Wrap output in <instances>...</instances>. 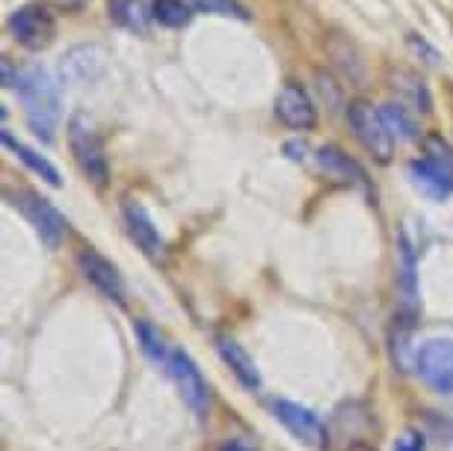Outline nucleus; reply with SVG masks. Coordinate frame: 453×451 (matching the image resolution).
I'll use <instances>...</instances> for the list:
<instances>
[{
	"label": "nucleus",
	"mask_w": 453,
	"mask_h": 451,
	"mask_svg": "<svg viewBox=\"0 0 453 451\" xmlns=\"http://www.w3.org/2000/svg\"><path fill=\"white\" fill-rule=\"evenodd\" d=\"M415 369L433 393L453 395V338H430L418 347Z\"/></svg>",
	"instance_id": "5"
},
{
	"label": "nucleus",
	"mask_w": 453,
	"mask_h": 451,
	"mask_svg": "<svg viewBox=\"0 0 453 451\" xmlns=\"http://www.w3.org/2000/svg\"><path fill=\"white\" fill-rule=\"evenodd\" d=\"M318 164H320L323 173H326L329 178H335V182H341V184H347V187H367L365 169L358 167L356 160L347 155V152H341L338 146H323L318 152Z\"/></svg>",
	"instance_id": "16"
},
{
	"label": "nucleus",
	"mask_w": 453,
	"mask_h": 451,
	"mask_svg": "<svg viewBox=\"0 0 453 451\" xmlns=\"http://www.w3.org/2000/svg\"><path fill=\"white\" fill-rule=\"evenodd\" d=\"M380 110H382V119H386L388 131L395 134L397 140H418L421 137L418 122H415V113L406 105H400V101H386Z\"/></svg>",
	"instance_id": "20"
},
{
	"label": "nucleus",
	"mask_w": 453,
	"mask_h": 451,
	"mask_svg": "<svg viewBox=\"0 0 453 451\" xmlns=\"http://www.w3.org/2000/svg\"><path fill=\"white\" fill-rule=\"evenodd\" d=\"M347 451H376V448H371V446H365V442H356V446H349Z\"/></svg>",
	"instance_id": "30"
},
{
	"label": "nucleus",
	"mask_w": 453,
	"mask_h": 451,
	"mask_svg": "<svg viewBox=\"0 0 453 451\" xmlns=\"http://www.w3.org/2000/svg\"><path fill=\"white\" fill-rule=\"evenodd\" d=\"M409 48H412L415 54H424V57H426V63H430V66H439V51L430 48L421 36H415V33H409Z\"/></svg>",
	"instance_id": "28"
},
{
	"label": "nucleus",
	"mask_w": 453,
	"mask_h": 451,
	"mask_svg": "<svg viewBox=\"0 0 453 451\" xmlns=\"http://www.w3.org/2000/svg\"><path fill=\"white\" fill-rule=\"evenodd\" d=\"M285 152H288L290 160H305V158H309V146H305V143H288Z\"/></svg>",
	"instance_id": "29"
},
{
	"label": "nucleus",
	"mask_w": 453,
	"mask_h": 451,
	"mask_svg": "<svg viewBox=\"0 0 453 451\" xmlns=\"http://www.w3.org/2000/svg\"><path fill=\"white\" fill-rule=\"evenodd\" d=\"M424 433L421 431H403L395 442V451H424Z\"/></svg>",
	"instance_id": "27"
},
{
	"label": "nucleus",
	"mask_w": 453,
	"mask_h": 451,
	"mask_svg": "<svg viewBox=\"0 0 453 451\" xmlns=\"http://www.w3.org/2000/svg\"><path fill=\"white\" fill-rule=\"evenodd\" d=\"M12 206L21 211L24 217H27V223L36 229V235L42 237V244L48 246H57L59 241H63L65 235V217L59 214V211L50 206L48 199H42L39 193H30V191H21L12 197Z\"/></svg>",
	"instance_id": "9"
},
{
	"label": "nucleus",
	"mask_w": 453,
	"mask_h": 451,
	"mask_svg": "<svg viewBox=\"0 0 453 451\" xmlns=\"http://www.w3.org/2000/svg\"><path fill=\"white\" fill-rule=\"evenodd\" d=\"M273 413H276V419L285 424V428L294 433V437L303 442V446H309L314 451H326L329 448V431L323 419L314 410L303 404H294V401H276L273 404Z\"/></svg>",
	"instance_id": "8"
},
{
	"label": "nucleus",
	"mask_w": 453,
	"mask_h": 451,
	"mask_svg": "<svg viewBox=\"0 0 453 451\" xmlns=\"http://www.w3.org/2000/svg\"><path fill=\"white\" fill-rule=\"evenodd\" d=\"M193 12H204V15H222V19H241V21H250L252 15L246 12L243 4L237 0H190Z\"/></svg>",
	"instance_id": "23"
},
{
	"label": "nucleus",
	"mask_w": 453,
	"mask_h": 451,
	"mask_svg": "<svg viewBox=\"0 0 453 451\" xmlns=\"http://www.w3.org/2000/svg\"><path fill=\"white\" fill-rule=\"evenodd\" d=\"M347 119H349V128H353L356 140L362 143V149L376 164H388V160L395 158V134L388 131L380 107H373L371 101H365V98H356L347 105Z\"/></svg>",
	"instance_id": "2"
},
{
	"label": "nucleus",
	"mask_w": 453,
	"mask_h": 451,
	"mask_svg": "<svg viewBox=\"0 0 453 451\" xmlns=\"http://www.w3.org/2000/svg\"><path fill=\"white\" fill-rule=\"evenodd\" d=\"M388 87L397 96L400 105H406L412 113H430L433 110V96L421 72L415 69H395L388 74Z\"/></svg>",
	"instance_id": "15"
},
{
	"label": "nucleus",
	"mask_w": 453,
	"mask_h": 451,
	"mask_svg": "<svg viewBox=\"0 0 453 451\" xmlns=\"http://www.w3.org/2000/svg\"><path fill=\"white\" fill-rule=\"evenodd\" d=\"M15 92L21 96L30 131L45 143L54 140L59 116H63L59 83L54 81V74L45 66H24L19 72V81H15Z\"/></svg>",
	"instance_id": "1"
},
{
	"label": "nucleus",
	"mask_w": 453,
	"mask_h": 451,
	"mask_svg": "<svg viewBox=\"0 0 453 451\" xmlns=\"http://www.w3.org/2000/svg\"><path fill=\"white\" fill-rule=\"evenodd\" d=\"M4 146L12 152L15 158L21 160L24 167L27 169H33V173H36L39 178H45V182L50 184V187H59L63 184V178H59V169L50 164L48 158H42L39 152H33L27 143H21V140H15L10 131H4Z\"/></svg>",
	"instance_id": "19"
},
{
	"label": "nucleus",
	"mask_w": 453,
	"mask_h": 451,
	"mask_svg": "<svg viewBox=\"0 0 453 451\" xmlns=\"http://www.w3.org/2000/svg\"><path fill=\"white\" fill-rule=\"evenodd\" d=\"M136 338H140V345H142V351L151 356L155 362H169V356H173V351L166 347L164 342V336H160V330L155 324H149V321H136Z\"/></svg>",
	"instance_id": "22"
},
{
	"label": "nucleus",
	"mask_w": 453,
	"mask_h": 451,
	"mask_svg": "<svg viewBox=\"0 0 453 451\" xmlns=\"http://www.w3.org/2000/svg\"><path fill=\"white\" fill-rule=\"evenodd\" d=\"M424 149H426V158L435 160V164L448 167L453 173V149L444 143V137H439V134H430V137L424 140Z\"/></svg>",
	"instance_id": "25"
},
{
	"label": "nucleus",
	"mask_w": 453,
	"mask_h": 451,
	"mask_svg": "<svg viewBox=\"0 0 453 451\" xmlns=\"http://www.w3.org/2000/svg\"><path fill=\"white\" fill-rule=\"evenodd\" d=\"M78 268H81V274L107 297V300H113L119 306L125 303V283H122V274L116 270L113 261H107L104 255L96 250H81Z\"/></svg>",
	"instance_id": "11"
},
{
	"label": "nucleus",
	"mask_w": 453,
	"mask_h": 451,
	"mask_svg": "<svg viewBox=\"0 0 453 451\" xmlns=\"http://www.w3.org/2000/svg\"><path fill=\"white\" fill-rule=\"evenodd\" d=\"M276 116L290 131H311L318 125V107L296 81H288L276 96Z\"/></svg>",
	"instance_id": "10"
},
{
	"label": "nucleus",
	"mask_w": 453,
	"mask_h": 451,
	"mask_svg": "<svg viewBox=\"0 0 453 451\" xmlns=\"http://www.w3.org/2000/svg\"><path fill=\"white\" fill-rule=\"evenodd\" d=\"M107 69V51L101 45H74L59 57L57 74L63 87H89Z\"/></svg>",
	"instance_id": "6"
},
{
	"label": "nucleus",
	"mask_w": 453,
	"mask_h": 451,
	"mask_svg": "<svg viewBox=\"0 0 453 451\" xmlns=\"http://www.w3.org/2000/svg\"><path fill=\"white\" fill-rule=\"evenodd\" d=\"M110 19L131 33H149L155 15L151 6H145V0H110Z\"/></svg>",
	"instance_id": "18"
},
{
	"label": "nucleus",
	"mask_w": 453,
	"mask_h": 451,
	"mask_svg": "<svg viewBox=\"0 0 453 451\" xmlns=\"http://www.w3.org/2000/svg\"><path fill=\"white\" fill-rule=\"evenodd\" d=\"M169 374H173L178 393H181L184 404L190 407L196 416H208V407H211V389H208V380L202 377L199 365L193 362L190 354L184 351H173L166 362Z\"/></svg>",
	"instance_id": "7"
},
{
	"label": "nucleus",
	"mask_w": 453,
	"mask_h": 451,
	"mask_svg": "<svg viewBox=\"0 0 453 451\" xmlns=\"http://www.w3.org/2000/svg\"><path fill=\"white\" fill-rule=\"evenodd\" d=\"M409 178H412V184L433 202L450 199V193H453V173L430 158L412 160V164H409Z\"/></svg>",
	"instance_id": "14"
},
{
	"label": "nucleus",
	"mask_w": 453,
	"mask_h": 451,
	"mask_svg": "<svg viewBox=\"0 0 453 451\" xmlns=\"http://www.w3.org/2000/svg\"><path fill=\"white\" fill-rule=\"evenodd\" d=\"M68 146H72V155L78 160L81 173L87 175L89 182H96L98 187H104L110 178L107 152L87 113H74L68 119Z\"/></svg>",
	"instance_id": "3"
},
{
	"label": "nucleus",
	"mask_w": 453,
	"mask_h": 451,
	"mask_svg": "<svg viewBox=\"0 0 453 451\" xmlns=\"http://www.w3.org/2000/svg\"><path fill=\"white\" fill-rule=\"evenodd\" d=\"M125 226H127V235L134 237V244L140 246L145 255H151V259H164L166 244L157 232L155 220L149 217V211H145L140 202H125Z\"/></svg>",
	"instance_id": "13"
},
{
	"label": "nucleus",
	"mask_w": 453,
	"mask_h": 451,
	"mask_svg": "<svg viewBox=\"0 0 453 451\" xmlns=\"http://www.w3.org/2000/svg\"><path fill=\"white\" fill-rule=\"evenodd\" d=\"M151 15H155L157 24H164V27H187L193 19V6L190 0H151Z\"/></svg>",
	"instance_id": "21"
},
{
	"label": "nucleus",
	"mask_w": 453,
	"mask_h": 451,
	"mask_svg": "<svg viewBox=\"0 0 453 451\" xmlns=\"http://www.w3.org/2000/svg\"><path fill=\"white\" fill-rule=\"evenodd\" d=\"M397 321L400 324L415 327V318L421 312V303H418V283H415V253L409 246L406 237H400V259H397Z\"/></svg>",
	"instance_id": "12"
},
{
	"label": "nucleus",
	"mask_w": 453,
	"mask_h": 451,
	"mask_svg": "<svg viewBox=\"0 0 453 451\" xmlns=\"http://www.w3.org/2000/svg\"><path fill=\"white\" fill-rule=\"evenodd\" d=\"M426 431L433 439L453 442V410L450 413H426Z\"/></svg>",
	"instance_id": "24"
},
{
	"label": "nucleus",
	"mask_w": 453,
	"mask_h": 451,
	"mask_svg": "<svg viewBox=\"0 0 453 451\" xmlns=\"http://www.w3.org/2000/svg\"><path fill=\"white\" fill-rule=\"evenodd\" d=\"M6 27H10L12 39L19 42V45H24L27 51H42L54 42L57 21H54V12H50L48 6L24 4L10 15Z\"/></svg>",
	"instance_id": "4"
},
{
	"label": "nucleus",
	"mask_w": 453,
	"mask_h": 451,
	"mask_svg": "<svg viewBox=\"0 0 453 451\" xmlns=\"http://www.w3.org/2000/svg\"><path fill=\"white\" fill-rule=\"evenodd\" d=\"M314 81H318V92L323 98H326V105L329 107H335V105H341V89H338V83L329 78L326 72H314Z\"/></svg>",
	"instance_id": "26"
},
{
	"label": "nucleus",
	"mask_w": 453,
	"mask_h": 451,
	"mask_svg": "<svg viewBox=\"0 0 453 451\" xmlns=\"http://www.w3.org/2000/svg\"><path fill=\"white\" fill-rule=\"evenodd\" d=\"M217 351L222 356V362L232 369V374L243 383L246 389H252V393H255V389L261 386V371L255 369V360L246 354L243 345H237L234 338H228V336H219L217 338Z\"/></svg>",
	"instance_id": "17"
}]
</instances>
